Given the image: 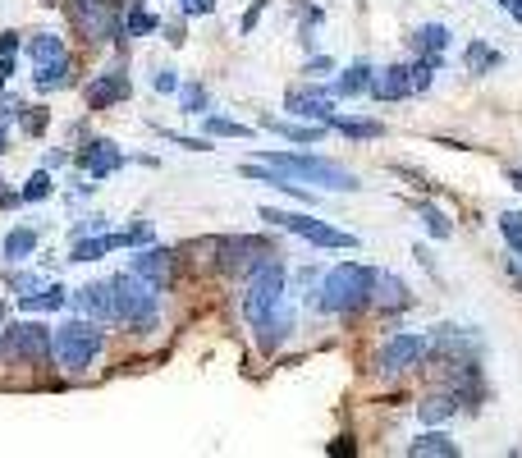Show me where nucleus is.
<instances>
[{
    "instance_id": "1",
    "label": "nucleus",
    "mask_w": 522,
    "mask_h": 458,
    "mask_svg": "<svg viewBox=\"0 0 522 458\" xmlns=\"http://www.w3.org/2000/svg\"><path fill=\"white\" fill-rule=\"evenodd\" d=\"M284 280H289V266H284L280 252H271V257L248 275V294H243V321L252 326L257 349L266 353V358L280 353L298 326V312H294V303H289Z\"/></svg>"
},
{
    "instance_id": "2",
    "label": "nucleus",
    "mask_w": 522,
    "mask_h": 458,
    "mask_svg": "<svg viewBox=\"0 0 522 458\" xmlns=\"http://www.w3.org/2000/svg\"><path fill=\"white\" fill-rule=\"evenodd\" d=\"M252 161L271 165V170H280V175L298 179V184L326 188V193H358V188H362V179L353 175V170H344V165L326 161V156H312V152H257Z\"/></svg>"
},
{
    "instance_id": "3",
    "label": "nucleus",
    "mask_w": 522,
    "mask_h": 458,
    "mask_svg": "<svg viewBox=\"0 0 522 458\" xmlns=\"http://www.w3.org/2000/svg\"><path fill=\"white\" fill-rule=\"evenodd\" d=\"M371 294H376V271L362 266V262L330 266L326 280H321V289H316L321 307L335 312V317H353V312H362V307L371 303Z\"/></svg>"
},
{
    "instance_id": "4",
    "label": "nucleus",
    "mask_w": 522,
    "mask_h": 458,
    "mask_svg": "<svg viewBox=\"0 0 522 458\" xmlns=\"http://www.w3.org/2000/svg\"><path fill=\"white\" fill-rule=\"evenodd\" d=\"M106 284H110V303H115V321H124V326H133V330L156 326V312H161V289H156V284H147L133 271L110 275Z\"/></svg>"
},
{
    "instance_id": "5",
    "label": "nucleus",
    "mask_w": 522,
    "mask_h": 458,
    "mask_svg": "<svg viewBox=\"0 0 522 458\" xmlns=\"http://www.w3.org/2000/svg\"><path fill=\"white\" fill-rule=\"evenodd\" d=\"M101 344H106V335H101V321L92 317H74L51 330V358L65 371H87L97 362Z\"/></svg>"
},
{
    "instance_id": "6",
    "label": "nucleus",
    "mask_w": 522,
    "mask_h": 458,
    "mask_svg": "<svg viewBox=\"0 0 522 458\" xmlns=\"http://www.w3.org/2000/svg\"><path fill=\"white\" fill-rule=\"evenodd\" d=\"M261 220L275 229H289V234H298V239L316 243V248H358V234H348V229H335L326 225V220L316 216H303V211H280V207H261Z\"/></svg>"
},
{
    "instance_id": "7",
    "label": "nucleus",
    "mask_w": 522,
    "mask_h": 458,
    "mask_svg": "<svg viewBox=\"0 0 522 458\" xmlns=\"http://www.w3.org/2000/svg\"><path fill=\"white\" fill-rule=\"evenodd\" d=\"M0 362H51V326L10 321L0 330Z\"/></svg>"
},
{
    "instance_id": "8",
    "label": "nucleus",
    "mask_w": 522,
    "mask_h": 458,
    "mask_svg": "<svg viewBox=\"0 0 522 458\" xmlns=\"http://www.w3.org/2000/svg\"><path fill=\"white\" fill-rule=\"evenodd\" d=\"M271 252H280L271 239H261V234H234V239H220L216 243V266L225 275H239V280H248L252 271H257Z\"/></svg>"
},
{
    "instance_id": "9",
    "label": "nucleus",
    "mask_w": 522,
    "mask_h": 458,
    "mask_svg": "<svg viewBox=\"0 0 522 458\" xmlns=\"http://www.w3.org/2000/svg\"><path fill=\"white\" fill-rule=\"evenodd\" d=\"M69 14L87 42H120V0H69Z\"/></svg>"
},
{
    "instance_id": "10",
    "label": "nucleus",
    "mask_w": 522,
    "mask_h": 458,
    "mask_svg": "<svg viewBox=\"0 0 522 458\" xmlns=\"http://www.w3.org/2000/svg\"><path fill=\"white\" fill-rule=\"evenodd\" d=\"M74 165H78V175H87L92 184H101V179H110L115 170L129 165V152H124L120 142H110V138H87L83 147L74 152Z\"/></svg>"
},
{
    "instance_id": "11",
    "label": "nucleus",
    "mask_w": 522,
    "mask_h": 458,
    "mask_svg": "<svg viewBox=\"0 0 522 458\" xmlns=\"http://www.w3.org/2000/svg\"><path fill=\"white\" fill-rule=\"evenodd\" d=\"M422 358H426V335H390L385 339V349L376 353V371L381 376H403V371H413V367H422Z\"/></svg>"
},
{
    "instance_id": "12",
    "label": "nucleus",
    "mask_w": 522,
    "mask_h": 458,
    "mask_svg": "<svg viewBox=\"0 0 522 458\" xmlns=\"http://www.w3.org/2000/svg\"><path fill=\"white\" fill-rule=\"evenodd\" d=\"M83 97H87V110H110V106H120V101H129L133 97L129 65H110V69H101V74H92Z\"/></svg>"
},
{
    "instance_id": "13",
    "label": "nucleus",
    "mask_w": 522,
    "mask_h": 458,
    "mask_svg": "<svg viewBox=\"0 0 522 458\" xmlns=\"http://www.w3.org/2000/svg\"><path fill=\"white\" fill-rule=\"evenodd\" d=\"M284 110L289 115H298V120H316L326 124L330 115H335V97H330V88H321V83H294V88L284 92Z\"/></svg>"
},
{
    "instance_id": "14",
    "label": "nucleus",
    "mask_w": 522,
    "mask_h": 458,
    "mask_svg": "<svg viewBox=\"0 0 522 458\" xmlns=\"http://www.w3.org/2000/svg\"><path fill=\"white\" fill-rule=\"evenodd\" d=\"M129 271L142 275L147 284H156V289H165L174 280V271H179V252L161 248V243H142V252L129 257Z\"/></svg>"
},
{
    "instance_id": "15",
    "label": "nucleus",
    "mask_w": 522,
    "mask_h": 458,
    "mask_svg": "<svg viewBox=\"0 0 522 458\" xmlns=\"http://www.w3.org/2000/svg\"><path fill=\"white\" fill-rule=\"evenodd\" d=\"M371 97L376 101H403L413 97V83H408V65L403 60H394V65H381L376 74H371Z\"/></svg>"
},
{
    "instance_id": "16",
    "label": "nucleus",
    "mask_w": 522,
    "mask_h": 458,
    "mask_svg": "<svg viewBox=\"0 0 522 458\" xmlns=\"http://www.w3.org/2000/svg\"><path fill=\"white\" fill-rule=\"evenodd\" d=\"M69 303L83 312V317L101 321V326H110L115 321V303H110V284H83V289H74V298Z\"/></svg>"
},
{
    "instance_id": "17",
    "label": "nucleus",
    "mask_w": 522,
    "mask_h": 458,
    "mask_svg": "<svg viewBox=\"0 0 522 458\" xmlns=\"http://www.w3.org/2000/svg\"><path fill=\"white\" fill-rule=\"evenodd\" d=\"M371 74H376V65H371V60H353V65L339 69V78L330 83V97H335V101L362 97V92L371 88Z\"/></svg>"
},
{
    "instance_id": "18",
    "label": "nucleus",
    "mask_w": 522,
    "mask_h": 458,
    "mask_svg": "<svg viewBox=\"0 0 522 458\" xmlns=\"http://www.w3.org/2000/svg\"><path fill=\"white\" fill-rule=\"evenodd\" d=\"M371 303H381L385 312H403V307L413 303V289H408V280L394 271H376V294H371Z\"/></svg>"
},
{
    "instance_id": "19",
    "label": "nucleus",
    "mask_w": 522,
    "mask_h": 458,
    "mask_svg": "<svg viewBox=\"0 0 522 458\" xmlns=\"http://www.w3.org/2000/svg\"><path fill=\"white\" fill-rule=\"evenodd\" d=\"M261 129H271V133H280V138H289V142H298V147H307V142H321V138H326L330 124H316V120L294 124V120H280V115H261Z\"/></svg>"
},
{
    "instance_id": "20",
    "label": "nucleus",
    "mask_w": 522,
    "mask_h": 458,
    "mask_svg": "<svg viewBox=\"0 0 522 458\" xmlns=\"http://www.w3.org/2000/svg\"><path fill=\"white\" fill-rule=\"evenodd\" d=\"M33 88L37 92H65V88H74V60H69V55H60V60L33 65Z\"/></svg>"
},
{
    "instance_id": "21",
    "label": "nucleus",
    "mask_w": 522,
    "mask_h": 458,
    "mask_svg": "<svg viewBox=\"0 0 522 458\" xmlns=\"http://www.w3.org/2000/svg\"><path fill=\"white\" fill-rule=\"evenodd\" d=\"M33 252H37V229H33V225H14L10 234L0 239V257H5V262H10V266L28 262Z\"/></svg>"
},
{
    "instance_id": "22",
    "label": "nucleus",
    "mask_w": 522,
    "mask_h": 458,
    "mask_svg": "<svg viewBox=\"0 0 522 458\" xmlns=\"http://www.w3.org/2000/svg\"><path fill=\"white\" fill-rule=\"evenodd\" d=\"M330 129L335 133H344V138H353V142H376V138H385V124L381 120H358V115H330Z\"/></svg>"
},
{
    "instance_id": "23",
    "label": "nucleus",
    "mask_w": 522,
    "mask_h": 458,
    "mask_svg": "<svg viewBox=\"0 0 522 458\" xmlns=\"http://www.w3.org/2000/svg\"><path fill=\"white\" fill-rule=\"evenodd\" d=\"M408 454L413 458H458L463 454V449H458V440L449 436V431H422V436L413 440V445H408Z\"/></svg>"
},
{
    "instance_id": "24",
    "label": "nucleus",
    "mask_w": 522,
    "mask_h": 458,
    "mask_svg": "<svg viewBox=\"0 0 522 458\" xmlns=\"http://www.w3.org/2000/svg\"><path fill=\"white\" fill-rule=\"evenodd\" d=\"M500 65H504V55L495 51V46H486V42H468V46H463V69H468V74L486 78V74H495Z\"/></svg>"
},
{
    "instance_id": "25",
    "label": "nucleus",
    "mask_w": 522,
    "mask_h": 458,
    "mask_svg": "<svg viewBox=\"0 0 522 458\" xmlns=\"http://www.w3.org/2000/svg\"><path fill=\"white\" fill-rule=\"evenodd\" d=\"M65 303H69V289H65L60 280H55V284H42L37 294L19 298V312H60Z\"/></svg>"
},
{
    "instance_id": "26",
    "label": "nucleus",
    "mask_w": 522,
    "mask_h": 458,
    "mask_svg": "<svg viewBox=\"0 0 522 458\" xmlns=\"http://www.w3.org/2000/svg\"><path fill=\"white\" fill-rule=\"evenodd\" d=\"M449 42H454V33H449L445 23H422L413 33V51L417 55H445Z\"/></svg>"
},
{
    "instance_id": "27",
    "label": "nucleus",
    "mask_w": 522,
    "mask_h": 458,
    "mask_svg": "<svg viewBox=\"0 0 522 458\" xmlns=\"http://www.w3.org/2000/svg\"><path fill=\"white\" fill-rule=\"evenodd\" d=\"M23 51H28V60H33V65H46V60H60V55H69L65 51V37H60V33H33L28 42H23Z\"/></svg>"
},
{
    "instance_id": "28",
    "label": "nucleus",
    "mask_w": 522,
    "mask_h": 458,
    "mask_svg": "<svg viewBox=\"0 0 522 458\" xmlns=\"http://www.w3.org/2000/svg\"><path fill=\"white\" fill-rule=\"evenodd\" d=\"M458 413V399L449 390H435V394H426L422 404H417V417H422V422H449V417Z\"/></svg>"
},
{
    "instance_id": "29",
    "label": "nucleus",
    "mask_w": 522,
    "mask_h": 458,
    "mask_svg": "<svg viewBox=\"0 0 522 458\" xmlns=\"http://www.w3.org/2000/svg\"><path fill=\"white\" fill-rule=\"evenodd\" d=\"M179 110H184V115H197V120H202V115L211 110V92L202 88V83H179Z\"/></svg>"
},
{
    "instance_id": "30",
    "label": "nucleus",
    "mask_w": 522,
    "mask_h": 458,
    "mask_svg": "<svg viewBox=\"0 0 522 458\" xmlns=\"http://www.w3.org/2000/svg\"><path fill=\"white\" fill-rule=\"evenodd\" d=\"M202 133H211V138H252L248 124L225 120V115H216V110H207V115H202Z\"/></svg>"
},
{
    "instance_id": "31",
    "label": "nucleus",
    "mask_w": 522,
    "mask_h": 458,
    "mask_svg": "<svg viewBox=\"0 0 522 458\" xmlns=\"http://www.w3.org/2000/svg\"><path fill=\"white\" fill-rule=\"evenodd\" d=\"M55 193V179H51V170H33V175H28V184L19 188V202H28V207H33V202H46V197Z\"/></svg>"
},
{
    "instance_id": "32",
    "label": "nucleus",
    "mask_w": 522,
    "mask_h": 458,
    "mask_svg": "<svg viewBox=\"0 0 522 458\" xmlns=\"http://www.w3.org/2000/svg\"><path fill=\"white\" fill-rule=\"evenodd\" d=\"M500 234L509 243V257L522 266V211H500Z\"/></svg>"
},
{
    "instance_id": "33",
    "label": "nucleus",
    "mask_w": 522,
    "mask_h": 458,
    "mask_svg": "<svg viewBox=\"0 0 522 458\" xmlns=\"http://www.w3.org/2000/svg\"><path fill=\"white\" fill-rule=\"evenodd\" d=\"M417 211H422V225H426V234H431V239H454V220L435 207V202H422Z\"/></svg>"
},
{
    "instance_id": "34",
    "label": "nucleus",
    "mask_w": 522,
    "mask_h": 458,
    "mask_svg": "<svg viewBox=\"0 0 522 458\" xmlns=\"http://www.w3.org/2000/svg\"><path fill=\"white\" fill-rule=\"evenodd\" d=\"M42 275H37V271H14L10 275V294L14 298H28V294H37V289H42Z\"/></svg>"
},
{
    "instance_id": "35",
    "label": "nucleus",
    "mask_w": 522,
    "mask_h": 458,
    "mask_svg": "<svg viewBox=\"0 0 522 458\" xmlns=\"http://www.w3.org/2000/svg\"><path fill=\"white\" fill-rule=\"evenodd\" d=\"M152 88L161 92V97H174V92H179V69L161 65V69H156V78H152Z\"/></svg>"
},
{
    "instance_id": "36",
    "label": "nucleus",
    "mask_w": 522,
    "mask_h": 458,
    "mask_svg": "<svg viewBox=\"0 0 522 458\" xmlns=\"http://www.w3.org/2000/svg\"><path fill=\"white\" fill-rule=\"evenodd\" d=\"M161 138L174 142V147H184V152H211L207 138H184V133H170V129H161Z\"/></svg>"
},
{
    "instance_id": "37",
    "label": "nucleus",
    "mask_w": 522,
    "mask_h": 458,
    "mask_svg": "<svg viewBox=\"0 0 522 458\" xmlns=\"http://www.w3.org/2000/svg\"><path fill=\"white\" fill-rule=\"evenodd\" d=\"M179 14H184V19H202V14H216V0H179Z\"/></svg>"
},
{
    "instance_id": "38",
    "label": "nucleus",
    "mask_w": 522,
    "mask_h": 458,
    "mask_svg": "<svg viewBox=\"0 0 522 458\" xmlns=\"http://www.w3.org/2000/svg\"><path fill=\"white\" fill-rule=\"evenodd\" d=\"M101 229H106V216H83L74 225V239H83V234H101Z\"/></svg>"
},
{
    "instance_id": "39",
    "label": "nucleus",
    "mask_w": 522,
    "mask_h": 458,
    "mask_svg": "<svg viewBox=\"0 0 522 458\" xmlns=\"http://www.w3.org/2000/svg\"><path fill=\"white\" fill-rule=\"evenodd\" d=\"M330 69H335L330 55H312V60H307V78H321V74H330Z\"/></svg>"
},
{
    "instance_id": "40",
    "label": "nucleus",
    "mask_w": 522,
    "mask_h": 458,
    "mask_svg": "<svg viewBox=\"0 0 522 458\" xmlns=\"http://www.w3.org/2000/svg\"><path fill=\"white\" fill-rule=\"evenodd\" d=\"M14 69H19V55H0V92L10 88V78H14Z\"/></svg>"
},
{
    "instance_id": "41",
    "label": "nucleus",
    "mask_w": 522,
    "mask_h": 458,
    "mask_svg": "<svg viewBox=\"0 0 522 458\" xmlns=\"http://www.w3.org/2000/svg\"><path fill=\"white\" fill-rule=\"evenodd\" d=\"M19 51H23L19 33H14V28H5V33H0V55H19Z\"/></svg>"
},
{
    "instance_id": "42",
    "label": "nucleus",
    "mask_w": 522,
    "mask_h": 458,
    "mask_svg": "<svg viewBox=\"0 0 522 458\" xmlns=\"http://www.w3.org/2000/svg\"><path fill=\"white\" fill-rule=\"evenodd\" d=\"M261 10H266V0H252V5H248V14H243V23H239L243 33H252V28H257V19H261Z\"/></svg>"
},
{
    "instance_id": "43",
    "label": "nucleus",
    "mask_w": 522,
    "mask_h": 458,
    "mask_svg": "<svg viewBox=\"0 0 522 458\" xmlns=\"http://www.w3.org/2000/svg\"><path fill=\"white\" fill-rule=\"evenodd\" d=\"M10 115H5V110H0V156H5V152H10Z\"/></svg>"
},
{
    "instance_id": "44",
    "label": "nucleus",
    "mask_w": 522,
    "mask_h": 458,
    "mask_svg": "<svg viewBox=\"0 0 522 458\" xmlns=\"http://www.w3.org/2000/svg\"><path fill=\"white\" fill-rule=\"evenodd\" d=\"M69 161H74V156H69V152H46V170H55V165H69Z\"/></svg>"
},
{
    "instance_id": "45",
    "label": "nucleus",
    "mask_w": 522,
    "mask_h": 458,
    "mask_svg": "<svg viewBox=\"0 0 522 458\" xmlns=\"http://www.w3.org/2000/svg\"><path fill=\"white\" fill-rule=\"evenodd\" d=\"M500 10H509V19H518L522 23V0H495Z\"/></svg>"
},
{
    "instance_id": "46",
    "label": "nucleus",
    "mask_w": 522,
    "mask_h": 458,
    "mask_svg": "<svg viewBox=\"0 0 522 458\" xmlns=\"http://www.w3.org/2000/svg\"><path fill=\"white\" fill-rule=\"evenodd\" d=\"M161 28H165V23H161ZM165 37H170L174 46H184V23H170V28H165Z\"/></svg>"
},
{
    "instance_id": "47",
    "label": "nucleus",
    "mask_w": 522,
    "mask_h": 458,
    "mask_svg": "<svg viewBox=\"0 0 522 458\" xmlns=\"http://www.w3.org/2000/svg\"><path fill=\"white\" fill-rule=\"evenodd\" d=\"M509 184L518 188V193H522V170H509Z\"/></svg>"
}]
</instances>
